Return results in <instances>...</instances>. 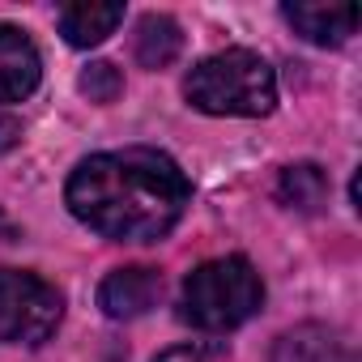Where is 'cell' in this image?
Listing matches in <instances>:
<instances>
[{"mask_svg":"<svg viewBox=\"0 0 362 362\" xmlns=\"http://www.w3.org/2000/svg\"><path fill=\"white\" fill-rule=\"evenodd\" d=\"M64 201L81 226L115 243H158L192 205V184L179 162L149 145L107 149L77 162Z\"/></svg>","mask_w":362,"mask_h":362,"instance_id":"6da1fadb","label":"cell"},{"mask_svg":"<svg viewBox=\"0 0 362 362\" xmlns=\"http://www.w3.org/2000/svg\"><path fill=\"white\" fill-rule=\"evenodd\" d=\"M184 94L205 115H269L277 107V73L264 56L226 47L184 77Z\"/></svg>","mask_w":362,"mask_h":362,"instance_id":"7a4b0ae2","label":"cell"},{"mask_svg":"<svg viewBox=\"0 0 362 362\" xmlns=\"http://www.w3.org/2000/svg\"><path fill=\"white\" fill-rule=\"evenodd\" d=\"M264 303V281L243 256L209 260L184 277V294H179V315L192 328L205 332H230L247 324Z\"/></svg>","mask_w":362,"mask_h":362,"instance_id":"3957f363","label":"cell"},{"mask_svg":"<svg viewBox=\"0 0 362 362\" xmlns=\"http://www.w3.org/2000/svg\"><path fill=\"white\" fill-rule=\"evenodd\" d=\"M64 320V294L22 269H0V341L43 345Z\"/></svg>","mask_w":362,"mask_h":362,"instance_id":"277c9868","label":"cell"},{"mask_svg":"<svg viewBox=\"0 0 362 362\" xmlns=\"http://www.w3.org/2000/svg\"><path fill=\"white\" fill-rule=\"evenodd\" d=\"M158 298H162V277H158V269H145V264L115 269V273H107L103 286H98V307H103L111 320H136V315H145Z\"/></svg>","mask_w":362,"mask_h":362,"instance_id":"5b68a950","label":"cell"},{"mask_svg":"<svg viewBox=\"0 0 362 362\" xmlns=\"http://www.w3.org/2000/svg\"><path fill=\"white\" fill-rule=\"evenodd\" d=\"M43 60L26 30L0 22V103H22L39 90Z\"/></svg>","mask_w":362,"mask_h":362,"instance_id":"8992f818","label":"cell"},{"mask_svg":"<svg viewBox=\"0 0 362 362\" xmlns=\"http://www.w3.org/2000/svg\"><path fill=\"white\" fill-rule=\"evenodd\" d=\"M281 18L315 47H341L358 30V5H286Z\"/></svg>","mask_w":362,"mask_h":362,"instance_id":"52a82bcc","label":"cell"},{"mask_svg":"<svg viewBox=\"0 0 362 362\" xmlns=\"http://www.w3.org/2000/svg\"><path fill=\"white\" fill-rule=\"evenodd\" d=\"M184 52V30L166 13H145L136 22V39H132V56L141 69H166L175 64V56Z\"/></svg>","mask_w":362,"mask_h":362,"instance_id":"ba28073f","label":"cell"},{"mask_svg":"<svg viewBox=\"0 0 362 362\" xmlns=\"http://www.w3.org/2000/svg\"><path fill=\"white\" fill-rule=\"evenodd\" d=\"M124 22V5H64L60 9V35L73 47H98L107 35H115V26Z\"/></svg>","mask_w":362,"mask_h":362,"instance_id":"9c48e42d","label":"cell"},{"mask_svg":"<svg viewBox=\"0 0 362 362\" xmlns=\"http://www.w3.org/2000/svg\"><path fill=\"white\" fill-rule=\"evenodd\" d=\"M337 358H341L337 332H328L324 324H298L281 332L273 345V362H337Z\"/></svg>","mask_w":362,"mask_h":362,"instance_id":"30bf717a","label":"cell"},{"mask_svg":"<svg viewBox=\"0 0 362 362\" xmlns=\"http://www.w3.org/2000/svg\"><path fill=\"white\" fill-rule=\"evenodd\" d=\"M277 201L298 209V214H315L324 201H328V175L315 166V162H294L281 170L277 179Z\"/></svg>","mask_w":362,"mask_h":362,"instance_id":"8fae6325","label":"cell"},{"mask_svg":"<svg viewBox=\"0 0 362 362\" xmlns=\"http://www.w3.org/2000/svg\"><path fill=\"white\" fill-rule=\"evenodd\" d=\"M81 94L90 98V103H115L119 94H124V73L111 64V60H94L86 73H81Z\"/></svg>","mask_w":362,"mask_h":362,"instance_id":"7c38bea8","label":"cell"},{"mask_svg":"<svg viewBox=\"0 0 362 362\" xmlns=\"http://www.w3.org/2000/svg\"><path fill=\"white\" fill-rule=\"evenodd\" d=\"M218 354H226L222 341H184V345H170L166 354H158L153 362H209Z\"/></svg>","mask_w":362,"mask_h":362,"instance_id":"4fadbf2b","label":"cell"},{"mask_svg":"<svg viewBox=\"0 0 362 362\" xmlns=\"http://www.w3.org/2000/svg\"><path fill=\"white\" fill-rule=\"evenodd\" d=\"M22 141V124L13 119V115H5V111H0V153H5V149H13Z\"/></svg>","mask_w":362,"mask_h":362,"instance_id":"5bb4252c","label":"cell"},{"mask_svg":"<svg viewBox=\"0 0 362 362\" xmlns=\"http://www.w3.org/2000/svg\"><path fill=\"white\" fill-rule=\"evenodd\" d=\"M13 235H18V230H13V222H9L5 214H0V239H13Z\"/></svg>","mask_w":362,"mask_h":362,"instance_id":"9a60e30c","label":"cell"}]
</instances>
